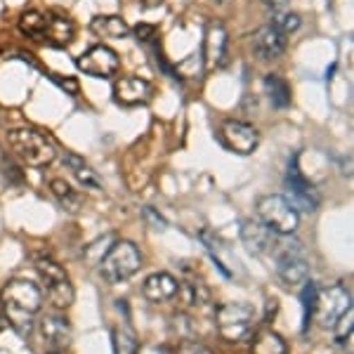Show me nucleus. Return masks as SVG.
Segmentation results:
<instances>
[{
    "label": "nucleus",
    "instance_id": "f257e3e1",
    "mask_svg": "<svg viewBox=\"0 0 354 354\" xmlns=\"http://www.w3.org/2000/svg\"><path fill=\"white\" fill-rule=\"evenodd\" d=\"M0 305L5 312V322L17 333H28L33 328V319L43 305V290L28 279H10L0 288Z\"/></svg>",
    "mask_w": 354,
    "mask_h": 354
},
{
    "label": "nucleus",
    "instance_id": "f03ea898",
    "mask_svg": "<svg viewBox=\"0 0 354 354\" xmlns=\"http://www.w3.org/2000/svg\"><path fill=\"white\" fill-rule=\"evenodd\" d=\"M19 31L24 33L26 38H31V41L50 45V48H55V50L68 48V43L76 36L73 21L64 15L53 12V10H45V12L26 10V12L19 17Z\"/></svg>",
    "mask_w": 354,
    "mask_h": 354
},
{
    "label": "nucleus",
    "instance_id": "7ed1b4c3",
    "mask_svg": "<svg viewBox=\"0 0 354 354\" xmlns=\"http://www.w3.org/2000/svg\"><path fill=\"white\" fill-rule=\"evenodd\" d=\"M142 250L133 241H113L100 260V274L109 283H123L142 270Z\"/></svg>",
    "mask_w": 354,
    "mask_h": 354
},
{
    "label": "nucleus",
    "instance_id": "20e7f679",
    "mask_svg": "<svg viewBox=\"0 0 354 354\" xmlns=\"http://www.w3.org/2000/svg\"><path fill=\"white\" fill-rule=\"evenodd\" d=\"M8 142L21 163L31 168H48L55 161L57 149L45 135L33 128H15L8 133Z\"/></svg>",
    "mask_w": 354,
    "mask_h": 354
},
{
    "label": "nucleus",
    "instance_id": "39448f33",
    "mask_svg": "<svg viewBox=\"0 0 354 354\" xmlns=\"http://www.w3.org/2000/svg\"><path fill=\"white\" fill-rule=\"evenodd\" d=\"M255 213H258V220L262 225L277 234V236H290V234H295V230H298V225H300L298 210H295L283 196H277V194L258 198Z\"/></svg>",
    "mask_w": 354,
    "mask_h": 354
},
{
    "label": "nucleus",
    "instance_id": "423d86ee",
    "mask_svg": "<svg viewBox=\"0 0 354 354\" xmlns=\"http://www.w3.org/2000/svg\"><path fill=\"white\" fill-rule=\"evenodd\" d=\"M255 322V312L245 302H227L220 305L215 312V326L222 340L227 342H239L250 333Z\"/></svg>",
    "mask_w": 354,
    "mask_h": 354
},
{
    "label": "nucleus",
    "instance_id": "0eeeda50",
    "mask_svg": "<svg viewBox=\"0 0 354 354\" xmlns=\"http://www.w3.org/2000/svg\"><path fill=\"white\" fill-rule=\"evenodd\" d=\"M36 272L43 281V288L48 293L50 302L57 310H64L73 302V286L71 279H68L66 270L62 265H57L50 258H36Z\"/></svg>",
    "mask_w": 354,
    "mask_h": 354
},
{
    "label": "nucleus",
    "instance_id": "6e6552de",
    "mask_svg": "<svg viewBox=\"0 0 354 354\" xmlns=\"http://www.w3.org/2000/svg\"><path fill=\"white\" fill-rule=\"evenodd\" d=\"M286 201L293 205L298 213H314L319 208V192L307 182V177L300 173V165H298V158H290L288 163V170H286Z\"/></svg>",
    "mask_w": 354,
    "mask_h": 354
},
{
    "label": "nucleus",
    "instance_id": "1a4fd4ad",
    "mask_svg": "<svg viewBox=\"0 0 354 354\" xmlns=\"http://www.w3.org/2000/svg\"><path fill=\"white\" fill-rule=\"evenodd\" d=\"M218 137L227 149L234 153H241V156L253 153L260 145V133L253 125L243 121H232V118H227V121L218 125Z\"/></svg>",
    "mask_w": 354,
    "mask_h": 354
},
{
    "label": "nucleus",
    "instance_id": "9d476101",
    "mask_svg": "<svg viewBox=\"0 0 354 354\" xmlns=\"http://www.w3.org/2000/svg\"><path fill=\"white\" fill-rule=\"evenodd\" d=\"M76 68L95 78H113L121 68V57L106 45H93L76 59Z\"/></svg>",
    "mask_w": 354,
    "mask_h": 354
},
{
    "label": "nucleus",
    "instance_id": "9b49d317",
    "mask_svg": "<svg viewBox=\"0 0 354 354\" xmlns=\"http://www.w3.org/2000/svg\"><path fill=\"white\" fill-rule=\"evenodd\" d=\"M350 310H352V298L347 293V288L330 286L326 288V293H319L314 317H319V324L324 328H333Z\"/></svg>",
    "mask_w": 354,
    "mask_h": 354
},
{
    "label": "nucleus",
    "instance_id": "f8f14e48",
    "mask_svg": "<svg viewBox=\"0 0 354 354\" xmlns=\"http://www.w3.org/2000/svg\"><path fill=\"white\" fill-rule=\"evenodd\" d=\"M277 274L286 286H298V283L307 281V277H310V262L302 255V248L298 243L288 245V248H279Z\"/></svg>",
    "mask_w": 354,
    "mask_h": 354
},
{
    "label": "nucleus",
    "instance_id": "ddd939ff",
    "mask_svg": "<svg viewBox=\"0 0 354 354\" xmlns=\"http://www.w3.org/2000/svg\"><path fill=\"white\" fill-rule=\"evenodd\" d=\"M227 28L222 26V21H208L203 33V62L208 68H220L225 66L227 59Z\"/></svg>",
    "mask_w": 354,
    "mask_h": 354
},
{
    "label": "nucleus",
    "instance_id": "4468645a",
    "mask_svg": "<svg viewBox=\"0 0 354 354\" xmlns=\"http://www.w3.org/2000/svg\"><path fill=\"white\" fill-rule=\"evenodd\" d=\"M286 45H288V36H283L272 24L260 26L253 33V53L262 62H274L277 57H281L286 53Z\"/></svg>",
    "mask_w": 354,
    "mask_h": 354
},
{
    "label": "nucleus",
    "instance_id": "2eb2a0df",
    "mask_svg": "<svg viewBox=\"0 0 354 354\" xmlns=\"http://www.w3.org/2000/svg\"><path fill=\"white\" fill-rule=\"evenodd\" d=\"M153 95V88L149 81L140 76H125L113 85V100L123 106H140L147 104Z\"/></svg>",
    "mask_w": 354,
    "mask_h": 354
},
{
    "label": "nucleus",
    "instance_id": "dca6fc26",
    "mask_svg": "<svg viewBox=\"0 0 354 354\" xmlns=\"http://www.w3.org/2000/svg\"><path fill=\"white\" fill-rule=\"evenodd\" d=\"M180 290V283L173 274L168 272H156L151 277H147V281L142 283V293L149 302H168L173 300Z\"/></svg>",
    "mask_w": 354,
    "mask_h": 354
},
{
    "label": "nucleus",
    "instance_id": "f3484780",
    "mask_svg": "<svg viewBox=\"0 0 354 354\" xmlns=\"http://www.w3.org/2000/svg\"><path fill=\"white\" fill-rule=\"evenodd\" d=\"M241 236L245 248L255 255L270 253V250H274V245H277V234L267 230L262 222H243Z\"/></svg>",
    "mask_w": 354,
    "mask_h": 354
},
{
    "label": "nucleus",
    "instance_id": "a211bd4d",
    "mask_svg": "<svg viewBox=\"0 0 354 354\" xmlns=\"http://www.w3.org/2000/svg\"><path fill=\"white\" fill-rule=\"evenodd\" d=\"M38 328H41L43 340L48 342V347H53V350L62 352L71 345V326H68L66 319L50 314V317H43V322Z\"/></svg>",
    "mask_w": 354,
    "mask_h": 354
},
{
    "label": "nucleus",
    "instance_id": "6ab92c4d",
    "mask_svg": "<svg viewBox=\"0 0 354 354\" xmlns=\"http://www.w3.org/2000/svg\"><path fill=\"white\" fill-rule=\"evenodd\" d=\"M64 165H66L68 170H71L73 177H76L78 185H81L83 189H90V192H104L100 175H97L93 165L85 161V158L78 156V153L64 151Z\"/></svg>",
    "mask_w": 354,
    "mask_h": 354
},
{
    "label": "nucleus",
    "instance_id": "aec40b11",
    "mask_svg": "<svg viewBox=\"0 0 354 354\" xmlns=\"http://www.w3.org/2000/svg\"><path fill=\"white\" fill-rule=\"evenodd\" d=\"M90 31L100 38H125L130 33V26L116 15H100L90 21Z\"/></svg>",
    "mask_w": 354,
    "mask_h": 354
},
{
    "label": "nucleus",
    "instance_id": "412c9836",
    "mask_svg": "<svg viewBox=\"0 0 354 354\" xmlns=\"http://www.w3.org/2000/svg\"><path fill=\"white\" fill-rule=\"evenodd\" d=\"M50 192H53V196L62 203V208L68 210V213H78V210H81V205H83L81 194L73 189L68 182L62 180V177L50 180Z\"/></svg>",
    "mask_w": 354,
    "mask_h": 354
},
{
    "label": "nucleus",
    "instance_id": "4be33fe9",
    "mask_svg": "<svg viewBox=\"0 0 354 354\" xmlns=\"http://www.w3.org/2000/svg\"><path fill=\"white\" fill-rule=\"evenodd\" d=\"M288 347H286V340L277 333V330H260L255 335L253 345H250V354H286Z\"/></svg>",
    "mask_w": 354,
    "mask_h": 354
},
{
    "label": "nucleus",
    "instance_id": "5701e85b",
    "mask_svg": "<svg viewBox=\"0 0 354 354\" xmlns=\"http://www.w3.org/2000/svg\"><path fill=\"white\" fill-rule=\"evenodd\" d=\"M265 90L270 97L274 109H288L290 106V88L281 76H267L265 78Z\"/></svg>",
    "mask_w": 354,
    "mask_h": 354
},
{
    "label": "nucleus",
    "instance_id": "b1692460",
    "mask_svg": "<svg viewBox=\"0 0 354 354\" xmlns=\"http://www.w3.org/2000/svg\"><path fill=\"white\" fill-rule=\"evenodd\" d=\"M317 300H319V288L317 283L305 281V288H302V330H310V324L314 319V312H317Z\"/></svg>",
    "mask_w": 354,
    "mask_h": 354
},
{
    "label": "nucleus",
    "instance_id": "393cba45",
    "mask_svg": "<svg viewBox=\"0 0 354 354\" xmlns=\"http://www.w3.org/2000/svg\"><path fill=\"white\" fill-rule=\"evenodd\" d=\"M111 345H113V354H137L140 350V342L128 328H113L111 330Z\"/></svg>",
    "mask_w": 354,
    "mask_h": 354
},
{
    "label": "nucleus",
    "instance_id": "a878e982",
    "mask_svg": "<svg viewBox=\"0 0 354 354\" xmlns=\"http://www.w3.org/2000/svg\"><path fill=\"white\" fill-rule=\"evenodd\" d=\"M272 26L279 28L283 36H290V33H295L302 26V19H300V15H295V12H277Z\"/></svg>",
    "mask_w": 354,
    "mask_h": 354
},
{
    "label": "nucleus",
    "instance_id": "bb28decb",
    "mask_svg": "<svg viewBox=\"0 0 354 354\" xmlns=\"http://www.w3.org/2000/svg\"><path fill=\"white\" fill-rule=\"evenodd\" d=\"M352 324H354V314L350 310V312L345 314V317L340 319L338 324H335L333 328H330V330H335V340L345 342V338H350V335H352Z\"/></svg>",
    "mask_w": 354,
    "mask_h": 354
},
{
    "label": "nucleus",
    "instance_id": "cd10ccee",
    "mask_svg": "<svg viewBox=\"0 0 354 354\" xmlns=\"http://www.w3.org/2000/svg\"><path fill=\"white\" fill-rule=\"evenodd\" d=\"M177 354H213L205 345L201 342H194V340H185L180 347H177Z\"/></svg>",
    "mask_w": 354,
    "mask_h": 354
},
{
    "label": "nucleus",
    "instance_id": "c85d7f7f",
    "mask_svg": "<svg viewBox=\"0 0 354 354\" xmlns=\"http://www.w3.org/2000/svg\"><path fill=\"white\" fill-rule=\"evenodd\" d=\"M57 83V88H62L68 95H78V83L76 78H68V76H50Z\"/></svg>",
    "mask_w": 354,
    "mask_h": 354
},
{
    "label": "nucleus",
    "instance_id": "c756f323",
    "mask_svg": "<svg viewBox=\"0 0 354 354\" xmlns=\"http://www.w3.org/2000/svg\"><path fill=\"white\" fill-rule=\"evenodd\" d=\"M135 36L140 38L142 43H149L151 38H156V26H151V24H137L135 26Z\"/></svg>",
    "mask_w": 354,
    "mask_h": 354
},
{
    "label": "nucleus",
    "instance_id": "7c9ffc66",
    "mask_svg": "<svg viewBox=\"0 0 354 354\" xmlns=\"http://www.w3.org/2000/svg\"><path fill=\"white\" fill-rule=\"evenodd\" d=\"M260 3L265 5L267 10H272V12L277 15V12H286L290 0H260Z\"/></svg>",
    "mask_w": 354,
    "mask_h": 354
},
{
    "label": "nucleus",
    "instance_id": "2f4dec72",
    "mask_svg": "<svg viewBox=\"0 0 354 354\" xmlns=\"http://www.w3.org/2000/svg\"><path fill=\"white\" fill-rule=\"evenodd\" d=\"M137 354H170L165 347H156V345H151V347H140L137 350Z\"/></svg>",
    "mask_w": 354,
    "mask_h": 354
},
{
    "label": "nucleus",
    "instance_id": "473e14b6",
    "mask_svg": "<svg viewBox=\"0 0 354 354\" xmlns=\"http://www.w3.org/2000/svg\"><path fill=\"white\" fill-rule=\"evenodd\" d=\"M140 3H142V8H145V10H153V8H161L165 0H140Z\"/></svg>",
    "mask_w": 354,
    "mask_h": 354
},
{
    "label": "nucleus",
    "instance_id": "72a5a7b5",
    "mask_svg": "<svg viewBox=\"0 0 354 354\" xmlns=\"http://www.w3.org/2000/svg\"><path fill=\"white\" fill-rule=\"evenodd\" d=\"M213 3H218V5H225V3H227V0H213Z\"/></svg>",
    "mask_w": 354,
    "mask_h": 354
},
{
    "label": "nucleus",
    "instance_id": "f704fd0d",
    "mask_svg": "<svg viewBox=\"0 0 354 354\" xmlns=\"http://www.w3.org/2000/svg\"><path fill=\"white\" fill-rule=\"evenodd\" d=\"M0 330H3V319H0Z\"/></svg>",
    "mask_w": 354,
    "mask_h": 354
}]
</instances>
